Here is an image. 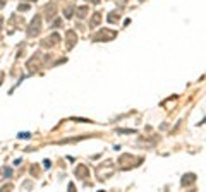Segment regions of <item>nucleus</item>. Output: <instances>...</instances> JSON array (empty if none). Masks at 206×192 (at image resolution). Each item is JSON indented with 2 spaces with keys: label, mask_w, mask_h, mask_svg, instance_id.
Listing matches in <instances>:
<instances>
[{
  "label": "nucleus",
  "mask_w": 206,
  "mask_h": 192,
  "mask_svg": "<svg viewBox=\"0 0 206 192\" xmlns=\"http://www.w3.org/2000/svg\"><path fill=\"white\" fill-rule=\"evenodd\" d=\"M40 21H41V19H40V16H36L34 17V19H33V22H31V27H29V36H33V34H36L38 31H40Z\"/></svg>",
  "instance_id": "nucleus-1"
},
{
  "label": "nucleus",
  "mask_w": 206,
  "mask_h": 192,
  "mask_svg": "<svg viewBox=\"0 0 206 192\" xmlns=\"http://www.w3.org/2000/svg\"><path fill=\"white\" fill-rule=\"evenodd\" d=\"M113 36H115V33H113V31H108V29H105V31H100V33H98V34L95 36V40H96V41H103L105 38H113Z\"/></svg>",
  "instance_id": "nucleus-2"
},
{
  "label": "nucleus",
  "mask_w": 206,
  "mask_h": 192,
  "mask_svg": "<svg viewBox=\"0 0 206 192\" xmlns=\"http://www.w3.org/2000/svg\"><path fill=\"white\" fill-rule=\"evenodd\" d=\"M76 175L81 177V178H84V177H88V170H86L84 165H79L77 168H76Z\"/></svg>",
  "instance_id": "nucleus-3"
},
{
  "label": "nucleus",
  "mask_w": 206,
  "mask_h": 192,
  "mask_svg": "<svg viewBox=\"0 0 206 192\" xmlns=\"http://www.w3.org/2000/svg\"><path fill=\"white\" fill-rule=\"evenodd\" d=\"M100 19H101V14L100 12H95V16H93V19H91V27H95V26H98V22H100Z\"/></svg>",
  "instance_id": "nucleus-4"
},
{
  "label": "nucleus",
  "mask_w": 206,
  "mask_h": 192,
  "mask_svg": "<svg viewBox=\"0 0 206 192\" xmlns=\"http://www.w3.org/2000/svg\"><path fill=\"white\" fill-rule=\"evenodd\" d=\"M194 180H196L194 175H185L184 178H182V184H184V185H189V184H192Z\"/></svg>",
  "instance_id": "nucleus-5"
},
{
  "label": "nucleus",
  "mask_w": 206,
  "mask_h": 192,
  "mask_svg": "<svg viewBox=\"0 0 206 192\" xmlns=\"http://www.w3.org/2000/svg\"><path fill=\"white\" fill-rule=\"evenodd\" d=\"M86 14H88V7H79L77 9V16L79 17H84Z\"/></svg>",
  "instance_id": "nucleus-6"
},
{
  "label": "nucleus",
  "mask_w": 206,
  "mask_h": 192,
  "mask_svg": "<svg viewBox=\"0 0 206 192\" xmlns=\"http://www.w3.org/2000/svg\"><path fill=\"white\" fill-rule=\"evenodd\" d=\"M115 21H119V14H115V12H113V14H110V16H108V22H115Z\"/></svg>",
  "instance_id": "nucleus-7"
},
{
  "label": "nucleus",
  "mask_w": 206,
  "mask_h": 192,
  "mask_svg": "<svg viewBox=\"0 0 206 192\" xmlns=\"http://www.w3.org/2000/svg\"><path fill=\"white\" fill-rule=\"evenodd\" d=\"M2 173H4V175H7V177H9V175H11V170H9V168H4V171H2ZM0 178H4V177L0 175Z\"/></svg>",
  "instance_id": "nucleus-8"
},
{
  "label": "nucleus",
  "mask_w": 206,
  "mask_h": 192,
  "mask_svg": "<svg viewBox=\"0 0 206 192\" xmlns=\"http://www.w3.org/2000/svg\"><path fill=\"white\" fill-rule=\"evenodd\" d=\"M29 9V5L28 4H22V5H19V11H28Z\"/></svg>",
  "instance_id": "nucleus-9"
},
{
  "label": "nucleus",
  "mask_w": 206,
  "mask_h": 192,
  "mask_svg": "<svg viewBox=\"0 0 206 192\" xmlns=\"http://www.w3.org/2000/svg\"><path fill=\"white\" fill-rule=\"evenodd\" d=\"M88 2H93V4H98V2H100V0H88Z\"/></svg>",
  "instance_id": "nucleus-10"
},
{
  "label": "nucleus",
  "mask_w": 206,
  "mask_h": 192,
  "mask_svg": "<svg viewBox=\"0 0 206 192\" xmlns=\"http://www.w3.org/2000/svg\"><path fill=\"white\" fill-rule=\"evenodd\" d=\"M0 24H2V19H0Z\"/></svg>",
  "instance_id": "nucleus-11"
},
{
  "label": "nucleus",
  "mask_w": 206,
  "mask_h": 192,
  "mask_svg": "<svg viewBox=\"0 0 206 192\" xmlns=\"http://www.w3.org/2000/svg\"><path fill=\"white\" fill-rule=\"evenodd\" d=\"M31 2H33V0H31Z\"/></svg>",
  "instance_id": "nucleus-12"
}]
</instances>
